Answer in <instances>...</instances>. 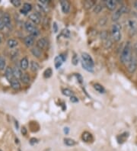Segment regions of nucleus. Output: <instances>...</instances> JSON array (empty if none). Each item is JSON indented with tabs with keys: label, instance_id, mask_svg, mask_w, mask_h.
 <instances>
[{
	"label": "nucleus",
	"instance_id": "nucleus-1",
	"mask_svg": "<svg viewBox=\"0 0 137 151\" xmlns=\"http://www.w3.org/2000/svg\"><path fill=\"white\" fill-rule=\"evenodd\" d=\"M132 44L130 41H128L123 49L121 55V61L123 64H128L132 59Z\"/></svg>",
	"mask_w": 137,
	"mask_h": 151
},
{
	"label": "nucleus",
	"instance_id": "nucleus-2",
	"mask_svg": "<svg viewBox=\"0 0 137 151\" xmlns=\"http://www.w3.org/2000/svg\"><path fill=\"white\" fill-rule=\"evenodd\" d=\"M111 35L113 39L118 42L121 39V27L119 24H113L111 28Z\"/></svg>",
	"mask_w": 137,
	"mask_h": 151
},
{
	"label": "nucleus",
	"instance_id": "nucleus-3",
	"mask_svg": "<svg viewBox=\"0 0 137 151\" xmlns=\"http://www.w3.org/2000/svg\"><path fill=\"white\" fill-rule=\"evenodd\" d=\"M24 26H25L26 30L31 34V36H32V37H37L40 34L39 29L37 27H35V25L32 22H29V21L26 22L25 24H24Z\"/></svg>",
	"mask_w": 137,
	"mask_h": 151
},
{
	"label": "nucleus",
	"instance_id": "nucleus-4",
	"mask_svg": "<svg viewBox=\"0 0 137 151\" xmlns=\"http://www.w3.org/2000/svg\"><path fill=\"white\" fill-rule=\"evenodd\" d=\"M137 69V58L136 57H132L130 63L127 64V70L130 73H133Z\"/></svg>",
	"mask_w": 137,
	"mask_h": 151
},
{
	"label": "nucleus",
	"instance_id": "nucleus-5",
	"mask_svg": "<svg viewBox=\"0 0 137 151\" xmlns=\"http://www.w3.org/2000/svg\"><path fill=\"white\" fill-rule=\"evenodd\" d=\"M82 60L84 61L85 63H86L87 64L90 65L91 66L94 67L95 66V62H94L92 57L90 56V54H88V53H82Z\"/></svg>",
	"mask_w": 137,
	"mask_h": 151
},
{
	"label": "nucleus",
	"instance_id": "nucleus-6",
	"mask_svg": "<svg viewBox=\"0 0 137 151\" xmlns=\"http://www.w3.org/2000/svg\"><path fill=\"white\" fill-rule=\"evenodd\" d=\"M128 27L130 30V33L134 35L137 32V22L133 20H130L128 22Z\"/></svg>",
	"mask_w": 137,
	"mask_h": 151
},
{
	"label": "nucleus",
	"instance_id": "nucleus-7",
	"mask_svg": "<svg viewBox=\"0 0 137 151\" xmlns=\"http://www.w3.org/2000/svg\"><path fill=\"white\" fill-rule=\"evenodd\" d=\"M104 5L110 11H113L117 6V2L114 0H105Z\"/></svg>",
	"mask_w": 137,
	"mask_h": 151
},
{
	"label": "nucleus",
	"instance_id": "nucleus-8",
	"mask_svg": "<svg viewBox=\"0 0 137 151\" xmlns=\"http://www.w3.org/2000/svg\"><path fill=\"white\" fill-rule=\"evenodd\" d=\"M60 6H61V9L62 12L65 14L70 12V4L68 1H65V0H62L60 2Z\"/></svg>",
	"mask_w": 137,
	"mask_h": 151
},
{
	"label": "nucleus",
	"instance_id": "nucleus-9",
	"mask_svg": "<svg viewBox=\"0 0 137 151\" xmlns=\"http://www.w3.org/2000/svg\"><path fill=\"white\" fill-rule=\"evenodd\" d=\"M48 45V41L45 37L40 38L38 41H37V47H38L40 50L45 49Z\"/></svg>",
	"mask_w": 137,
	"mask_h": 151
},
{
	"label": "nucleus",
	"instance_id": "nucleus-10",
	"mask_svg": "<svg viewBox=\"0 0 137 151\" xmlns=\"http://www.w3.org/2000/svg\"><path fill=\"white\" fill-rule=\"evenodd\" d=\"M29 19L34 24H39L40 23V17L37 12L31 14L29 15Z\"/></svg>",
	"mask_w": 137,
	"mask_h": 151
},
{
	"label": "nucleus",
	"instance_id": "nucleus-11",
	"mask_svg": "<svg viewBox=\"0 0 137 151\" xmlns=\"http://www.w3.org/2000/svg\"><path fill=\"white\" fill-rule=\"evenodd\" d=\"M82 139L83 141L86 142V143H89V142H91L93 140V136L91 133L88 132V131H85V132L82 133Z\"/></svg>",
	"mask_w": 137,
	"mask_h": 151
},
{
	"label": "nucleus",
	"instance_id": "nucleus-12",
	"mask_svg": "<svg viewBox=\"0 0 137 151\" xmlns=\"http://www.w3.org/2000/svg\"><path fill=\"white\" fill-rule=\"evenodd\" d=\"M2 21H3L5 26L7 27V28H11V17L10 15L8 14V13H4L3 15H2Z\"/></svg>",
	"mask_w": 137,
	"mask_h": 151
},
{
	"label": "nucleus",
	"instance_id": "nucleus-13",
	"mask_svg": "<svg viewBox=\"0 0 137 151\" xmlns=\"http://www.w3.org/2000/svg\"><path fill=\"white\" fill-rule=\"evenodd\" d=\"M5 76H6V78L9 82H11L13 79H15L14 73H13V70L11 67H7V68L6 69Z\"/></svg>",
	"mask_w": 137,
	"mask_h": 151
},
{
	"label": "nucleus",
	"instance_id": "nucleus-14",
	"mask_svg": "<svg viewBox=\"0 0 137 151\" xmlns=\"http://www.w3.org/2000/svg\"><path fill=\"white\" fill-rule=\"evenodd\" d=\"M129 137V133L128 132H124L120 134L119 136H117V142H118V144H123L127 138Z\"/></svg>",
	"mask_w": 137,
	"mask_h": 151
},
{
	"label": "nucleus",
	"instance_id": "nucleus-15",
	"mask_svg": "<svg viewBox=\"0 0 137 151\" xmlns=\"http://www.w3.org/2000/svg\"><path fill=\"white\" fill-rule=\"evenodd\" d=\"M24 42L26 47H31L34 44V37H32V36H27V37H24Z\"/></svg>",
	"mask_w": 137,
	"mask_h": 151
},
{
	"label": "nucleus",
	"instance_id": "nucleus-16",
	"mask_svg": "<svg viewBox=\"0 0 137 151\" xmlns=\"http://www.w3.org/2000/svg\"><path fill=\"white\" fill-rule=\"evenodd\" d=\"M123 14V13L121 9V8H119L118 9H117V11H116L115 12L113 13V15H112V17H111L112 21H113V22H117L119 19H121V15H122Z\"/></svg>",
	"mask_w": 137,
	"mask_h": 151
},
{
	"label": "nucleus",
	"instance_id": "nucleus-17",
	"mask_svg": "<svg viewBox=\"0 0 137 151\" xmlns=\"http://www.w3.org/2000/svg\"><path fill=\"white\" fill-rule=\"evenodd\" d=\"M64 62L63 59H62V56L60 55V56H57V57H55L54 59V65H55V67L56 69H59L62 66V63Z\"/></svg>",
	"mask_w": 137,
	"mask_h": 151
},
{
	"label": "nucleus",
	"instance_id": "nucleus-18",
	"mask_svg": "<svg viewBox=\"0 0 137 151\" xmlns=\"http://www.w3.org/2000/svg\"><path fill=\"white\" fill-rule=\"evenodd\" d=\"M28 65H29V62H28V59L27 57H23L20 61V66L21 69L23 70H26L28 68Z\"/></svg>",
	"mask_w": 137,
	"mask_h": 151
},
{
	"label": "nucleus",
	"instance_id": "nucleus-19",
	"mask_svg": "<svg viewBox=\"0 0 137 151\" xmlns=\"http://www.w3.org/2000/svg\"><path fill=\"white\" fill-rule=\"evenodd\" d=\"M12 70H13V73H14V76H15V79H21L22 76L23 75L22 73V70H21V69L18 68V66H15V67H14Z\"/></svg>",
	"mask_w": 137,
	"mask_h": 151
},
{
	"label": "nucleus",
	"instance_id": "nucleus-20",
	"mask_svg": "<svg viewBox=\"0 0 137 151\" xmlns=\"http://www.w3.org/2000/svg\"><path fill=\"white\" fill-rule=\"evenodd\" d=\"M94 88L98 92L100 93V94H104V92H105V88H104V86L102 85H100L99 83H95V84H94Z\"/></svg>",
	"mask_w": 137,
	"mask_h": 151
},
{
	"label": "nucleus",
	"instance_id": "nucleus-21",
	"mask_svg": "<svg viewBox=\"0 0 137 151\" xmlns=\"http://www.w3.org/2000/svg\"><path fill=\"white\" fill-rule=\"evenodd\" d=\"M10 83H11V88H14V89H19L21 87V84L20 83H19V81H18V79H13L12 80H11V82H10Z\"/></svg>",
	"mask_w": 137,
	"mask_h": 151
},
{
	"label": "nucleus",
	"instance_id": "nucleus-22",
	"mask_svg": "<svg viewBox=\"0 0 137 151\" xmlns=\"http://www.w3.org/2000/svg\"><path fill=\"white\" fill-rule=\"evenodd\" d=\"M31 53H32V54H33L34 57H37V58H39V57H40V56H41V54H42V53H41V50L40 49H39L38 47H34L31 49Z\"/></svg>",
	"mask_w": 137,
	"mask_h": 151
},
{
	"label": "nucleus",
	"instance_id": "nucleus-23",
	"mask_svg": "<svg viewBox=\"0 0 137 151\" xmlns=\"http://www.w3.org/2000/svg\"><path fill=\"white\" fill-rule=\"evenodd\" d=\"M30 66H31V70L33 71V72H37V71H38L39 69H40V66L37 62L35 61L32 60L30 63Z\"/></svg>",
	"mask_w": 137,
	"mask_h": 151
},
{
	"label": "nucleus",
	"instance_id": "nucleus-24",
	"mask_svg": "<svg viewBox=\"0 0 137 151\" xmlns=\"http://www.w3.org/2000/svg\"><path fill=\"white\" fill-rule=\"evenodd\" d=\"M81 63H82V66L84 70H85L86 71H88V72L93 73L94 70H93V67H92V66H91L90 65H88V64H87L86 63H85L84 61L82 60H81Z\"/></svg>",
	"mask_w": 137,
	"mask_h": 151
},
{
	"label": "nucleus",
	"instance_id": "nucleus-25",
	"mask_svg": "<svg viewBox=\"0 0 137 151\" xmlns=\"http://www.w3.org/2000/svg\"><path fill=\"white\" fill-rule=\"evenodd\" d=\"M21 80L24 84H28L31 81V79H30L29 75L27 73H24L23 75L22 76V77H21Z\"/></svg>",
	"mask_w": 137,
	"mask_h": 151
},
{
	"label": "nucleus",
	"instance_id": "nucleus-26",
	"mask_svg": "<svg viewBox=\"0 0 137 151\" xmlns=\"http://www.w3.org/2000/svg\"><path fill=\"white\" fill-rule=\"evenodd\" d=\"M64 144L66 145L69 146V147H72V146H74L76 144V142L73 139L71 138H65L64 139Z\"/></svg>",
	"mask_w": 137,
	"mask_h": 151
},
{
	"label": "nucleus",
	"instance_id": "nucleus-27",
	"mask_svg": "<svg viewBox=\"0 0 137 151\" xmlns=\"http://www.w3.org/2000/svg\"><path fill=\"white\" fill-rule=\"evenodd\" d=\"M62 95H64L65 96H68V97H71V96H73L72 91L70 90V88H62Z\"/></svg>",
	"mask_w": 137,
	"mask_h": 151
},
{
	"label": "nucleus",
	"instance_id": "nucleus-28",
	"mask_svg": "<svg viewBox=\"0 0 137 151\" xmlns=\"http://www.w3.org/2000/svg\"><path fill=\"white\" fill-rule=\"evenodd\" d=\"M52 74H53V71H52L51 68H47V70H45V71L44 72V77L45 79H49L52 76Z\"/></svg>",
	"mask_w": 137,
	"mask_h": 151
},
{
	"label": "nucleus",
	"instance_id": "nucleus-29",
	"mask_svg": "<svg viewBox=\"0 0 137 151\" xmlns=\"http://www.w3.org/2000/svg\"><path fill=\"white\" fill-rule=\"evenodd\" d=\"M8 44V46L10 48H13V47H15L18 45V41L15 39H9V41L7 42Z\"/></svg>",
	"mask_w": 137,
	"mask_h": 151
},
{
	"label": "nucleus",
	"instance_id": "nucleus-30",
	"mask_svg": "<svg viewBox=\"0 0 137 151\" xmlns=\"http://www.w3.org/2000/svg\"><path fill=\"white\" fill-rule=\"evenodd\" d=\"M94 6H95V2H93V1H85V2H84V8L87 10L90 9Z\"/></svg>",
	"mask_w": 137,
	"mask_h": 151
},
{
	"label": "nucleus",
	"instance_id": "nucleus-31",
	"mask_svg": "<svg viewBox=\"0 0 137 151\" xmlns=\"http://www.w3.org/2000/svg\"><path fill=\"white\" fill-rule=\"evenodd\" d=\"M22 9L24 10V11H25L27 13H28L30 11H31V9H32V6H31L30 3L26 2V3H24V5H23Z\"/></svg>",
	"mask_w": 137,
	"mask_h": 151
},
{
	"label": "nucleus",
	"instance_id": "nucleus-32",
	"mask_svg": "<svg viewBox=\"0 0 137 151\" xmlns=\"http://www.w3.org/2000/svg\"><path fill=\"white\" fill-rule=\"evenodd\" d=\"M103 9V6L100 5V4H98L96 6H95L94 7V12L96 13V14H98L100 12L102 11Z\"/></svg>",
	"mask_w": 137,
	"mask_h": 151
},
{
	"label": "nucleus",
	"instance_id": "nucleus-33",
	"mask_svg": "<svg viewBox=\"0 0 137 151\" xmlns=\"http://www.w3.org/2000/svg\"><path fill=\"white\" fill-rule=\"evenodd\" d=\"M6 67V60L3 57L0 56V70H3Z\"/></svg>",
	"mask_w": 137,
	"mask_h": 151
},
{
	"label": "nucleus",
	"instance_id": "nucleus-34",
	"mask_svg": "<svg viewBox=\"0 0 137 151\" xmlns=\"http://www.w3.org/2000/svg\"><path fill=\"white\" fill-rule=\"evenodd\" d=\"M79 57H78V56H77L76 54H74L72 56V64L74 65V66H76V65H78V63H79Z\"/></svg>",
	"mask_w": 137,
	"mask_h": 151
},
{
	"label": "nucleus",
	"instance_id": "nucleus-35",
	"mask_svg": "<svg viewBox=\"0 0 137 151\" xmlns=\"http://www.w3.org/2000/svg\"><path fill=\"white\" fill-rule=\"evenodd\" d=\"M104 41V46L106 49H109V48L112 46V41H110V38L107 39V40H105V41Z\"/></svg>",
	"mask_w": 137,
	"mask_h": 151
},
{
	"label": "nucleus",
	"instance_id": "nucleus-36",
	"mask_svg": "<svg viewBox=\"0 0 137 151\" xmlns=\"http://www.w3.org/2000/svg\"><path fill=\"white\" fill-rule=\"evenodd\" d=\"M61 35H63L64 37H66V38H69V37H70V30L68 29H64L62 30V33H61Z\"/></svg>",
	"mask_w": 137,
	"mask_h": 151
},
{
	"label": "nucleus",
	"instance_id": "nucleus-37",
	"mask_svg": "<svg viewBox=\"0 0 137 151\" xmlns=\"http://www.w3.org/2000/svg\"><path fill=\"white\" fill-rule=\"evenodd\" d=\"M11 3L12 4L13 6H15V7H19V6H21V4H22V2H21L20 0H11Z\"/></svg>",
	"mask_w": 137,
	"mask_h": 151
},
{
	"label": "nucleus",
	"instance_id": "nucleus-38",
	"mask_svg": "<svg viewBox=\"0 0 137 151\" xmlns=\"http://www.w3.org/2000/svg\"><path fill=\"white\" fill-rule=\"evenodd\" d=\"M75 76H76L77 79H78V82H79V83H82V82H83V78H82V75L79 73H77L75 74Z\"/></svg>",
	"mask_w": 137,
	"mask_h": 151
},
{
	"label": "nucleus",
	"instance_id": "nucleus-39",
	"mask_svg": "<svg viewBox=\"0 0 137 151\" xmlns=\"http://www.w3.org/2000/svg\"><path fill=\"white\" fill-rule=\"evenodd\" d=\"M53 30L54 33H57L58 32V25H57V22H53Z\"/></svg>",
	"mask_w": 137,
	"mask_h": 151
},
{
	"label": "nucleus",
	"instance_id": "nucleus-40",
	"mask_svg": "<svg viewBox=\"0 0 137 151\" xmlns=\"http://www.w3.org/2000/svg\"><path fill=\"white\" fill-rule=\"evenodd\" d=\"M70 101H71L72 102H73V103H77V102H79V99L77 97H75V96H72L70 97Z\"/></svg>",
	"mask_w": 137,
	"mask_h": 151
},
{
	"label": "nucleus",
	"instance_id": "nucleus-41",
	"mask_svg": "<svg viewBox=\"0 0 137 151\" xmlns=\"http://www.w3.org/2000/svg\"><path fill=\"white\" fill-rule=\"evenodd\" d=\"M38 142V140L37 138H31V140H30V144H31V145H34L35 144H37Z\"/></svg>",
	"mask_w": 137,
	"mask_h": 151
},
{
	"label": "nucleus",
	"instance_id": "nucleus-42",
	"mask_svg": "<svg viewBox=\"0 0 137 151\" xmlns=\"http://www.w3.org/2000/svg\"><path fill=\"white\" fill-rule=\"evenodd\" d=\"M4 27H5V24H4L3 21L2 19H0V31L3 29Z\"/></svg>",
	"mask_w": 137,
	"mask_h": 151
},
{
	"label": "nucleus",
	"instance_id": "nucleus-43",
	"mask_svg": "<svg viewBox=\"0 0 137 151\" xmlns=\"http://www.w3.org/2000/svg\"><path fill=\"white\" fill-rule=\"evenodd\" d=\"M63 131H64V133L66 134H69V132H70V127H64Z\"/></svg>",
	"mask_w": 137,
	"mask_h": 151
},
{
	"label": "nucleus",
	"instance_id": "nucleus-44",
	"mask_svg": "<svg viewBox=\"0 0 137 151\" xmlns=\"http://www.w3.org/2000/svg\"><path fill=\"white\" fill-rule=\"evenodd\" d=\"M22 133L23 135H26V134H27V129H26L25 127H22Z\"/></svg>",
	"mask_w": 137,
	"mask_h": 151
},
{
	"label": "nucleus",
	"instance_id": "nucleus-45",
	"mask_svg": "<svg viewBox=\"0 0 137 151\" xmlns=\"http://www.w3.org/2000/svg\"><path fill=\"white\" fill-rule=\"evenodd\" d=\"M40 2L41 4H44V5H46V4L48 3V2L47 0H40Z\"/></svg>",
	"mask_w": 137,
	"mask_h": 151
},
{
	"label": "nucleus",
	"instance_id": "nucleus-46",
	"mask_svg": "<svg viewBox=\"0 0 137 151\" xmlns=\"http://www.w3.org/2000/svg\"><path fill=\"white\" fill-rule=\"evenodd\" d=\"M20 12H22V14H24V15H27V13L25 11H24V10L22 9H21Z\"/></svg>",
	"mask_w": 137,
	"mask_h": 151
},
{
	"label": "nucleus",
	"instance_id": "nucleus-47",
	"mask_svg": "<svg viewBox=\"0 0 137 151\" xmlns=\"http://www.w3.org/2000/svg\"><path fill=\"white\" fill-rule=\"evenodd\" d=\"M133 5H134V7H135V9L137 10V1H136V2H134Z\"/></svg>",
	"mask_w": 137,
	"mask_h": 151
},
{
	"label": "nucleus",
	"instance_id": "nucleus-48",
	"mask_svg": "<svg viewBox=\"0 0 137 151\" xmlns=\"http://www.w3.org/2000/svg\"><path fill=\"white\" fill-rule=\"evenodd\" d=\"M1 42H2V39H1V37H0V44H1Z\"/></svg>",
	"mask_w": 137,
	"mask_h": 151
},
{
	"label": "nucleus",
	"instance_id": "nucleus-49",
	"mask_svg": "<svg viewBox=\"0 0 137 151\" xmlns=\"http://www.w3.org/2000/svg\"><path fill=\"white\" fill-rule=\"evenodd\" d=\"M0 151H2V150H1V149H0Z\"/></svg>",
	"mask_w": 137,
	"mask_h": 151
}]
</instances>
